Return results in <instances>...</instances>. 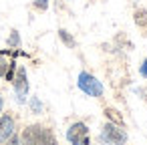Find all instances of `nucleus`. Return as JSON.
<instances>
[{
  "label": "nucleus",
  "mask_w": 147,
  "mask_h": 145,
  "mask_svg": "<svg viewBox=\"0 0 147 145\" xmlns=\"http://www.w3.org/2000/svg\"><path fill=\"white\" fill-rule=\"evenodd\" d=\"M20 145H57L55 133L45 125H30L20 135Z\"/></svg>",
  "instance_id": "f257e3e1"
},
{
  "label": "nucleus",
  "mask_w": 147,
  "mask_h": 145,
  "mask_svg": "<svg viewBox=\"0 0 147 145\" xmlns=\"http://www.w3.org/2000/svg\"><path fill=\"white\" fill-rule=\"evenodd\" d=\"M125 141H127V133L119 125L107 123L101 129V143L103 145H125Z\"/></svg>",
  "instance_id": "f03ea898"
},
{
  "label": "nucleus",
  "mask_w": 147,
  "mask_h": 145,
  "mask_svg": "<svg viewBox=\"0 0 147 145\" xmlns=\"http://www.w3.org/2000/svg\"><path fill=\"white\" fill-rule=\"evenodd\" d=\"M77 85H79V89L83 91V93H87L89 97H101L103 95V85H101V81H97L91 73H81L79 75V81H77Z\"/></svg>",
  "instance_id": "7ed1b4c3"
},
{
  "label": "nucleus",
  "mask_w": 147,
  "mask_h": 145,
  "mask_svg": "<svg viewBox=\"0 0 147 145\" xmlns=\"http://www.w3.org/2000/svg\"><path fill=\"white\" fill-rule=\"evenodd\" d=\"M67 139H69V143H73V145H89V127L85 125V123H73L69 129H67Z\"/></svg>",
  "instance_id": "20e7f679"
},
{
  "label": "nucleus",
  "mask_w": 147,
  "mask_h": 145,
  "mask_svg": "<svg viewBox=\"0 0 147 145\" xmlns=\"http://www.w3.org/2000/svg\"><path fill=\"white\" fill-rule=\"evenodd\" d=\"M14 129H16V125H14V119L10 115L0 117V145L8 143V139L14 135Z\"/></svg>",
  "instance_id": "39448f33"
},
{
  "label": "nucleus",
  "mask_w": 147,
  "mask_h": 145,
  "mask_svg": "<svg viewBox=\"0 0 147 145\" xmlns=\"http://www.w3.org/2000/svg\"><path fill=\"white\" fill-rule=\"evenodd\" d=\"M12 83H14V91H16V99L22 103L24 101V97H26V93H28V81H26V71L24 69H18V73H16V77L12 79Z\"/></svg>",
  "instance_id": "423d86ee"
},
{
  "label": "nucleus",
  "mask_w": 147,
  "mask_h": 145,
  "mask_svg": "<svg viewBox=\"0 0 147 145\" xmlns=\"http://www.w3.org/2000/svg\"><path fill=\"white\" fill-rule=\"evenodd\" d=\"M135 22H137L141 28H145V26H147V10H143V8L137 10V12H135Z\"/></svg>",
  "instance_id": "0eeeda50"
},
{
  "label": "nucleus",
  "mask_w": 147,
  "mask_h": 145,
  "mask_svg": "<svg viewBox=\"0 0 147 145\" xmlns=\"http://www.w3.org/2000/svg\"><path fill=\"white\" fill-rule=\"evenodd\" d=\"M107 115H109V119H111L113 123H117V125H123V119H121V115H119L115 109H107Z\"/></svg>",
  "instance_id": "6e6552de"
},
{
  "label": "nucleus",
  "mask_w": 147,
  "mask_h": 145,
  "mask_svg": "<svg viewBox=\"0 0 147 145\" xmlns=\"http://www.w3.org/2000/svg\"><path fill=\"white\" fill-rule=\"evenodd\" d=\"M59 34H61V38H63V42L65 45H69V47H75V40L67 34V30H59Z\"/></svg>",
  "instance_id": "1a4fd4ad"
},
{
  "label": "nucleus",
  "mask_w": 147,
  "mask_h": 145,
  "mask_svg": "<svg viewBox=\"0 0 147 145\" xmlns=\"http://www.w3.org/2000/svg\"><path fill=\"white\" fill-rule=\"evenodd\" d=\"M30 107H32V111H36V113H40V109H42V105L38 103V99H32V101H30Z\"/></svg>",
  "instance_id": "9d476101"
},
{
  "label": "nucleus",
  "mask_w": 147,
  "mask_h": 145,
  "mask_svg": "<svg viewBox=\"0 0 147 145\" xmlns=\"http://www.w3.org/2000/svg\"><path fill=\"white\" fill-rule=\"evenodd\" d=\"M34 6H36V8H40V10H45V8L49 6V0H36Z\"/></svg>",
  "instance_id": "9b49d317"
},
{
  "label": "nucleus",
  "mask_w": 147,
  "mask_h": 145,
  "mask_svg": "<svg viewBox=\"0 0 147 145\" xmlns=\"http://www.w3.org/2000/svg\"><path fill=\"white\" fill-rule=\"evenodd\" d=\"M141 77H145L147 79V59L143 61V65H141Z\"/></svg>",
  "instance_id": "f8f14e48"
},
{
  "label": "nucleus",
  "mask_w": 147,
  "mask_h": 145,
  "mask_svg": "<svg viewBox=\"0 0 147 145\" xmlns=\"http://www.w3.org/2000/svg\"><path fill=\"white\" fill-rule=\"evenodd\" d=\"M18 42H20L18 34H16V32H12V36H10V45H18Z\"/></svg>",
  "instance_id": "ddd939ff"
},
{
  "label": "nucleus",
  "mask_w": 147,
  "mask_h": 145,
  "mask_svg": "<svg viewBox=\"0 0 147 145\" xmlns=\"http://www.w3.org/2000/svg\"><path fill=\"white\" fill-rule=\"evenodd\" d=\"M2 107H4V101H2V97H0V111H2Z\"/></svg>",
  "instance_id": "4468645a"
}]
</instances>
